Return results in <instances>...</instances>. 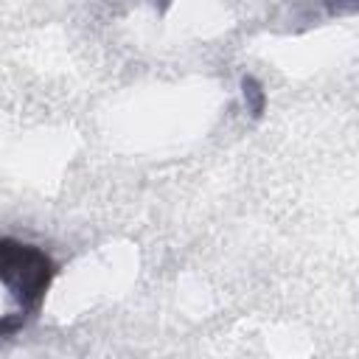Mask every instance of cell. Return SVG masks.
<instances>
[{
  "mask_svg": "<svg viewBox=\"0 0 359 359\" xmlns=\"http://www.w3.org/2000/svg\"><path fill=\"white\" fill-rule=\"evenodd\" d=\"M244 104H247V109L252 115H261V109H264V90H261V84L255 79H244Z\"/></svg>",
  "mask_w": 359,
  "mask_h": 359,
  "instance_id": "6da1fadb",
  "label": "cell"
}]
</instances>
